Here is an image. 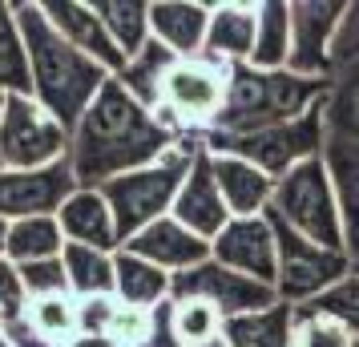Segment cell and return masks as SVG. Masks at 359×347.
<instances>
[{
    "label": "cell",
    "mask_w": 359,
    "mask_h": 347,
    "mask_svg": "<svg viewBox=\"0 0 359 347\" xmlns=\"http://www.w3.org/2000/svg\"><path fill=\"white\" fill-rule=\"evenodd\" d=\"M61 347H117V343H109L105 335H73V339L61 343Z\"/></svg>",
    "instance_id": "60d3db41"
},
{
    "label": "cell",
    "mask_w": 359,
    "mask_h": 347,
    "mask_svg": "<svg viewBox=\"0 0 359 347\" xmlns=\"http://www.w3.org/2000/svg\"><path fill=\"white\" fill-rule=\"evenodd\" d=\"M73 190H77V178L69 158L49 170H0V218L20 222L36 215H57Z\"/></svg>",
    "instance_id": "7c38bea8"
},
{
    "label": "cell",
    "mask_w": 359,
    "mask_h": 347,
    "mask_svg": "<svg viewBox=\"0 0 359 347\" xmlns=\"http://www.w3.org/2000/svg\"><path fill=\"white\" fill-rule=\"evenodd\" d=\"M323 162L335 182V198H339V222H343V250L347 259L359 266V146L343 142V137H327Z\"/></svg>",
    "instance_id": "44dd1931"
},
{
    "label": "cell",
    "mask_w": 359,
    "mask_h": 347,
    "mask_svg": "<svg viewBox=\"0 0 359 347\" xmlns=\"http://www.w3.org/2000/svg\"><path fill=\"white\" fill-rule=\"evenodd\" d=\"M20 283L29 299H49V295H69V275L61 259H41V263L20 266Z\"/></svg>",
    "instance_id": "e575fe53"
},
{
    "label": "cell",
    "mask_w": 359,
    "mask_h": 347,
    "mask_svg": "<svg viewBox=\"0 0 359 347\" xmlns=\"http://www.w3.org/2000/svg\"><path fill=\"white\" fill-rule=\"evenodd\" d=\"M121 250H130V254H137V259L162 266L165 275H182V271L202 266L206 259H210V243H206V238H198L194 231H186L174 215L149 222L146 231L133 234Z\"/></svg>",
    "instance_id": "2e32d148"
},
{
    "label": "cell",
    "mask_w": 359,
    "mask_h": 347,
    "mask_svg": "<svg viewBox=\"0 0 359 347\" xmlns=\"http://www.w3.org/2000/svg\"><path fill=\"white\" fill-rule=\"evenodd\" d=\"M178 61H182V57H178V53H170L162 41H149L137 57L126 61V69L117 73V81H121V89H126L137 105H146L149 114H154V109L162 105L165 77H170V69L178 65Z\"/></svg>",
    "instance_id": "603a6c76"
},
{
    "label": "cell",
    "mask_w": 359,
    "mask_h": 347,
    "mask_svg": "<svg viewBox=\"0 0 359 347\" xmlns=\"http://www.w3.org/2000/svg\"><path fill=\"white\" fill-rule=\"evenodd\" d=\"M4 323H8V319H4V315H0V335H4Z\"/></svg>",
    "instance_id": "f6af8a7d"
},
{
    "label": "cell",
    "mask_w": 359,
    "mask_h": 347,
    "mask_svg": "<svg viewBox=\"0 0 359 347\" xmlns=\"http://www.w3.org/2000/svg\"><path fill=\"white\" fill-rule=\"evenodd\" d=\"M149 319H154V311H142V307H126V303H117L114 319H109V327H105V339L117 343V347H137L142 339H146Z\"/></svg>",
    "instance_id": "d590c367"
},
{
    "label": "cell",
    "mask_w": 359,
    "mask_h": 347,
    "mask_svg": "<svg viewBox=\"0 0 359 347\" xmlns=\"http://www.w3.org/2000/svg\"><path fill=\"white\" fill-rule=\"evenodd\" d=\"M170 287H174V275H165L162 266L146 263V259H137L130 250H117L114 254V295H117V303L154 311L158 303L170 299Z\"/></svg>",
    "instance_id": "7402d4cb"
},
{
    "label": "cell",
    "mask_w": 359,
    "mask_h": 347,
    "mask_svg": "<svg viewBox=\"0 0 359 347\" xmlns=\"http://www.w3.org/2000/svg\"><path fill=\"white\" fill-rule=\"evenodd\" d=\"M331 65H359V4H347V17H343L335 45H331Z\"/></svg>",
    "instance_id": "f35d334b"
},
{
    "label": "cell",
    "mask_w": 359,
    "mask_h": 347,
    "mask_svg": "<svg viewBox=\"0 0 359 347\" xmlns=\"http://www.w3.org/2000/svg\"><path fill=\"white\" fill-rule=\"evenodd\" d=\"M73 133L29 93H8L0 117V170H49L69 158Z\"/></svg>",
    "instance_id": "ba28073f"
},
{
    "label": "cell",
    "mask_w": 359,
    "mask_h": 347,
    "mask_svg": "<svg viewBox=\"0 0 359 347\" xmlns=\"http://www.w3.org/2000/svg\"><path fill=\"white\" fill-rule=\"evenodd\" d=\"M198 149H202V137L190 133V137H182L178 146L165 154L162 162L146 165V170H133V174H121V178L101 186V194H105L109 210H114L121 247L130 243L133 234L146 231L149 222H158V218H165L174 210V198H178Z\"/></svg>",
    "instance_id": "277c9868"
},
{
    "label": "cell",
    "mask_w": 359,
    "mask_h": 347,
    "mask_svg": "<svg viewBox=\"0 0 359 347\" xmlns=\"http://www.w3.org/2000/svg\"><path fill=\"white\" fill-rule=\"evenodd\" d=\"M222 315L214 311L210 303L202 299H174V327H178V339L186 347H202L222 335Z\"/></svg>",
    "instance_id": "d6a6232c"
},
{
    "label": "cell",
    "mask_w": 359,
    "mask_h": 347,
    "mask_svg": "<svg viewBox=\"0 0 359 347\" xmlns=\"http://www.w3.org/2000/svg\"><path fill=\"white\" fill-rule=\"evenodd\" d=\"M266 222L275 231V247H278V283L275 291L283 303H311L319 299L323 291H331L339 279H347L355 263L343 254V250H327V247H315L311 238L287 226L275 210H266Z\"/></svg>",
    "instance_id": "9c48e42d"
},
{
    "label": "cell",
    "mask_w": 359,
    "mask_h": 347,
    "mask_svg": "<svg viewBox=\"0 0 359 347\" xmlns=\"http://www.w3.org/2000/svg\"><path fill=\"white\" fill-rule=\"evenodd\" d=\"M327 93H331V77H299L291 69L262 73L255 65H230L226 105H222V114L214 117V125L206 133L238 137V133L271 130V125L303 117Z\"/></svg>",
    "instance_id": "3957f363"
},
{
    "label": "cell",
    "mask_w": 359,
    "mask_h": 347,
    "mask_svg": "<svg viewBox=\"0 0 359 347\" xmlns=\"http://www.w3.org/2000/svg\"><path fill=\"white\" fill-rule=\"evenodd\" d=\"M255 29H259V4H214L202 57L218 65H250Z\"/></svg>",
    "instance_id": "ffe728a7"
},
{
    "label": "cell",
    "mask_w": 359,
    "mask_h": 347,
    "mask_svg": "<svg viewBox=\"0 0 359 347\" xmlns=\"http://www.w3.org/2000/svg\"><path fill=\"white\" fill-rule=\"evenodd\" d=\"M287 61H291V4L266 0V4H259L250 65L262 73H278V69H287Z\"/></svg>",
    "instance_id": "484cf974"
},
{
    "label": "cell",
    "mask_w": 359,
    "mask_h": 347,
    "mask_svg": "<svg viewBox=\"0 0 359 347\" xmlns=\"http://www.w3.org/2000/svg\"><path fill=\"white\" fill-rule=\"evenodd\" d=\"M4 243H8V222L0 218V259H4Z\"/></svg>",
    "instance_id": "b9f144b4"
},
{
    "label": "cell",
    "mask_w": 359,
    "mask_h": 347,
    "mask_svg": "<svg viewBox=\"0 0 359 347\" xmlns=\"http://www.w3.org/2000/svg\"><path fill=\"white\" fill-rule=\"evenodd\" d=\"M323 117L331 137H343V142L359 146V65H347L331 81V93L323 101Z\"/></svg>",
    "instance_id": "f546056e"
},
{
    "label": "cell",
    "mask_w": 359,
    "mask_h": 347,
    "mask_svg": "<svg viewBox=\"0 0 359 347\" xmlns=\"http://www.w3.org/2000/svg\"><path fill=\"white\" fill-rule=\"evenodd\" d=\"M0 347H8V343H4V339H0Z\"/></svg>",
    "instance_id": "bcb514c9"
},
{
    "label": "cell",
    "mask_w": 359,
    "mask_h": 347,
    "mask_svg": "<svg viewBox=\"0 0 359 347\" xmlns=\"http://www.w3.org/2000/svg\"><path fill=\"white\" fill-rule=\"evenodd\" d=\"M114 311H117V295L77 299V335H105Z\"/></svg>",
    "instance_id": "8d00e7d4"
},
{
    "label": "cell",
    "mask_w": 359,
    "mask_h": 347,
    "mask_svg": "<svg viewBox=\"0 0 359 347\" xmlns=\"http://www.w3.org/2000/svg\"><path fill=\"white\" fill-rule=\"evenodd\" d=\"M303 311L323 315V319H331V323L347 327L351 335H359V271H351L347 279H339L331 291H323L319 299L303 303Z\"/></svg>",
    "instance_id": "1f68e13d"
},
{
    "label": "cell",
    "mask_w": 359,
    "mask_h": 347,
    "mask_svg": "<svg viewBox=\"0 0 359 347\" xmlns=\"http://www.w3.org/2000/svg\"><path fill=\"white\" fill-rule=\"evenodd\" d=\"M226 89H230V65H218L210 57L178 61L165 77L162 105L154 109V117L178 137H190V133L202 137L214 125V117L222 114Z\"/></svg>",
    "instance_id": "52a82bcc"
},
{
    "label": "cell",
    "mask_w": 359,
    "mask_h": 347,
    "mask_svg": "<svg viewBox=\"0 0 359 347\" xmlns=\"http://www.w3.org/2000/svg\"><path fill=\"white\" fill-rule=\"evenodd\" d=\"M294 347H359V335L299 307L294 311Z\"/></svg>",
    "instance_id": "836d02e7"
},
{
    "label": "cell",
    "mask_w": 359,
    "mask_h": 347,
    "mask_svg": "<svg viewBox=\"0 0 359 347\" xmlns=\"http://www.w3.org/2000/svg\"><path fill=\"white\" fill-rule=\"evenodd\" d=\"M65 250V234L57 215H36V218H20L8 222V243H4V259L8 263H41V259H61Z\"/></svg>",
    "instance_id": "d4e9b609"
},
{
    "label": "cell",
    "mask_w": 359,
    "mask_h": 347,
    "mask_svg": "<svg viewBox=\"0 0 359 347\" xmlns=\"http://www.w3.org/2000/svg\"><path fill=\"white\" fill-rule=\"evenodd\" d=\"M210 259L226 271H238L246 279H259L266 287L278 283V247L266 215L259 218H230L226 231L210 243Z\"/></svg>",
    "instance_id": "4fadbf2b"
},
{
    "label": "cell",
    "mask_w": 359,
    "mask_h": 347,
    "mask_svg": "<svg viewBox=\"0 0 359 347\" xmlns=\"http://www.w3.org/2000/svg\"><path fill=\"white\" fill-rule=\"evenodd\" d=\"M41 8H45L49 25L65 36L73 49L85 53L89 61H97L105 73L117 77V73L126 69V53L114 45V36H109V29H105L101 17L93 13V4H81V0H45Z\"/></svg>",
    "instance_id": "9a60e30c"
},
{
    "label": "cell",
    "mask_w": 359,
    "mask_h": 347,
    "mask_svg": "<svg viewBox=\"0 0 359 347\" xmlns=\"http://www.w3.org/2000/svg\"><path fill=\"white\" fill-rule=\"evenodd\" d=\"M347 4L343 0H294L291 4V61L287 69L299 77H327L331 45L339 33Z\"/></svg>",
    "instance_id": "8fae6325"
},
{
    "label": "cell",
    "mask_w": 359,
    "mask_h": 347,
    "mask_svg": "<svg viewBox=\"0 0 359 347\" xmlns=\"http://www.w3.org/2000/svg\"><path fill=\"white\" fill-rule=\"evenodd\" d=\"M25 319H29L53 347H61V343H69V339L77 335V299H69V295L29 299Z\"/></svg>",
    "instance_id": "4dcf8cb0"
},
{
    "label": "cell",
    "mask_w": 359,
    "mask_h": 347,
    "mask_svg": "<svg viewBox=\"0 0 359 347\" xmlns=\"http://www.w3.org/2000/svg\"><path fill=\"white\" fill-rule=\"evenodd\" d=\"M13 13H17L25 53H29L33 97L73 133L77 121L85 117V109L101 93V85L109 81L114 73H105L97 61H89L85 53L73 49L65 36L49 25L41 4H13Z\"/></svg>",
    "instance_id": "7a4b0ae2"
},
{
    "label": "cell",
    "mask_w": 359,
    "mask_h": 347,
    "mask_svg": "<svg viewBox=\"0 0 359 347\" xmlns=\"http://www.w3.org/2000/svg\"><path fill=\"white\" fill-rule=\"evenodd\" d=\"M222 339L230 347H294V307L278 303L271 311L226 319L222 323Z\"/></svg>",
    "instance_id": "cb8c5ba5"
},
{
    "label": "cell",
    "mask_w": 359,
    "mask_h": 347,
    "mask_svg": "<svg viewBox=\"0 0 359 347\" xmlns=\"http://www.w3.org/2000/svg\"><path fill=\"white\" fill-rule=\"evenodd\" d=\"M170 215L178 218L186 231H194L198 238L214 243L218 234L226 231L230 210L222 202V190H218V178H214V162H210V149L202 146L190 162V174L182 182L178 198H174V210Z\"/></svg>",
    "instance_id": "5bb4252c"
},
{
    "label": "cell",
    "mask_w": 359,
    "mask_h": 347,
    "mask_svg": "<svg viewBox=\"0 0 359 347\" xmlns=\"http://www.w3.org/2000/svg\"><path fill=\"white\" fill-rule=\"evenodd\" d=\"M271 210L303 238H311L315 247L343 250L339 198H335V182H331V170H327L323 158H311V162L294 165L287 178H278Z\"/></svg>",
    "instance_id": "8992f818"
},
{
    "label": "cell",
    "mask_w": 359,
    "mask_h": 347,
    "mask_svg": "<svg viewBox=\"0 0 359 347\" xmlns=\"http://www.w3.org/2000/svg\"><path fill=\"white\" fill-rule=\"evenodd\" d=\"M210 162L230 218H259L271 210L275 178H266L259 165H250L246 158H234V154H210Z\"/></svg>",
    "instance_id": "d6986e66"
},
{
    "label": "cell",
    "mask_w": 359,
    "mask_h": 347,
    "mask_svg": "<svg viewBox=\"0 0 359 347\" xmlns=\"http://www.w3.org/2000/svg\"><path fill=\"white\" fill-rule=\"evenodd\" d=\"M178 142V133H170L146 105H137L121 89L117 77H109L69 137V165L77 186L101 190L121 174L162 162Z\"/></svg>",
    "instance_id": "6da1fadb"
},
{
    "label": "cell",
    "mask_w": 359,
    "mask_h": 347,
    "mask_svg": "<svg viewBox=\"0 0 359 347\" xmlns=\"http://www.w3.org/2000/svg\"><path fill=\"white\" fill-rule=\"evenodd\" d=\"M0 93H29L33 97V73H29V53L20 36L13 4L0 0Z\"/></svg>",
    "instance_id": "f1b7e54d"
},
{
    "label": "cell",
    "mask_w": 359,
    "mask_h": 347,
    "mask_svg": "<svg viewBox=\"0 0 359 347\" xmlns=\"http://www.w3.org/2000/svg\"><path fill=\"white\" fill-rule=\"evenodd\" d=\"M137 347H186L178 339V327H174V299H165L154 307V319H149V331L146 339Z\"/></svg>",
    "instance_id": "ab89813d"
},
{
    "label": "cell",
    "mask_w": 359,
    "mask_h": 347,
    "mask_svg": "<svg viewBox=\"0 0 359 347\" xmlns=\"http://www.w3.org/2000/svg\"><path fill=\"white\" fill-rule=\"evenodd\" d=\"M29 311V291L20 283V266L0 259V315L4 319H20Z\"/></svg>",
    "instance_id": "74e56055"
},
{
    "label": "cell",
    "mask_w": 359,
    "mask_h": 347,
    "mask_svg": "<svg viewBox=\"0 0 359 347\" xmlns=\"http://www.w3.org/2000/svg\"><path fill=\"white\" fill-rule=\"evenodd\" d=\"M93 13L109 29L114 45L126 53V61L137 57L154 41V33H149V4H142V0H93Z\"/></svg>",
    "instance_id": "4316f807"
},
{
    "label": "cell",
    "mask_w": 359,
    "mask_h": 347,
    "mask_svg": "<svg viewBox=\"0 0 359 347\" xmlns=\"http://www.w3.org/2000/svg\"><path fill=\"white\" fill-rule=\"evenodd\" d=\"M4 97H8V93H0V117H4Z\"/></svg>",
    "instance_id": "ee69618b"
},
{
    "label": "cell",
    "mask_w": 359,
    "mask_h": 347,
    "mask_svg": "<svg viewBox=\"0 0 359 347\" xmlns=\"http://www.w3.org/2000/svg\"><path fill=\"white\" fill-rule=\"evenodd\" d=\"M202 347H230V343L222 339V335H218V339H210V343H202Z\"/></svg>",
    "instance_id": "7bdbcfd3"
},
{
    "label": "cell",
    "mask_w": 359,
    "mask_h": 347,
    "mask_svg": "<svg viewBox=\"0 0 359 347\" xmlns=\"http://www.w3.org/2000/svg\"><path fill=\"white\" fill-rule=\"evenodd\" d=\"M327 101V97H323ZM323 101L311 105L303 117L271 125V130H255V133H238V137H222V133H206L202 146L210 154H234L246 158L250 165H259L266 178H287L294 165L311 162V158H323L327 149V117H323Z\"/></svg>",
    "instance_id": "5b68a950"
},
{
    "label": "cell",
    "mask_w": 359,
    "mask_h": 347,
    "mask_svg": "<svg viewBox=\"0 0 359 347\" xmlns=\"http://www.w3.org/2000/svg\"><path fill=\"white\" fill-rule=\"evenodd\" d=\"M355 271H359V266H355Z\"/></svg>",
    "instance_id": "7dc6e473"
},
{
    "label": "cell",
    "mask_w": 359,
    "mask_h": 347,
    "mask_svg": "<svg viewBox=\"0 0 359 347\" xmlns=\"http://www.w3.org/2000/svg\"><path fill=\"white\" fill-rule=\"evenodd\" d=\"M57 222H61L65 243L105 250V254H117V250H121L114 210H109V202H105V194H101V190H85V186H77V190L61 202Z\"/></svg>",
    "instance_id": "e0dca14e"
},
{
    "label": "cell",
    "mask_w": 359,
    "mask_h": 347,
    "mask_svg": "<svg viewBox=\"0 0 359 347\" xmlns=\"http://www.w3.org/2000/svg\"><path fill=\"white\" fill-rule=\"evenodd\" d=\"M61 263H65V275H69V291H73L77 299L114 295V254L93 250V247H77V243H65Z\"/></svg>",
    "instance_id": "83f0119b"
},
{
    "label": "cell",
    "mask_w": 359,
    "mask_h": 347,
    "mask_svg": "<svg viewBox=\"0 0 359 347\" xmlns=\"http://www.w3.org/2000/svg\"><path fill=\"white\" fill-rule=\"evenodd\" d=\"M170 299H202V303H210L222 319L271 311V307L283 303L275 287H266V283H259V279H246V275H238V271H226V266L214 263V259H206L202 266H190V271L174 275Z\"/></svg>",
    "instance_id": "30bf717a"
},
{
    "label": "cell",
    "mask_w": 359,
    "mask_h": 347,
    "mask_svg": "<svg viewBox=\"0 0 359 347\" xmlns=\"http://www.w3.org/2000/svg\"><path fill=\"white\" fill-rule=\"evenodd\" d=\"M210 8L214 4H190V0H158L149 4V33L162 41L182 61H194L206 49L210 33Z\"/></svg>",
    "instance_id": "ac0fdd59"
}]
</instances>
